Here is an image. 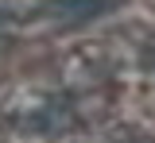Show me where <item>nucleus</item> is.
Returning a JSON list of instances; mask_svg holds the SVG:
<instances>
[{
    "mask_svg": "<svg viewBox=\"0 0 155 143\" xmlns=\"http://www.w3.org/2000/svg\"><path fill=\"white\" fill-rule=\"evenodd\" d=\"M12 20V12H8V8H4V4H0V27H4V23Z\"/></svg>",
    "mask_w": 155,
    "mask_h": 143,
    "instance_id": "20e7f679",
    "label": "nucleus"
},
{
    "mask_svg": "<svg viewBox=\"0 0 155 143\" xmlns=\"http://www.w3.org/2000/svg\"><path fill=\"white\" fill-rule=\"evenodd\" d=\"M58 70H62V81L70 89H93V85H101L113 74V58H109V50L101 43H89V46L70 50Z\"/></svg>",
    "mask_w": 155,
    "mask_h": 143,
    "instance_id": "f03ea898",
    "label": "nucleus"
},
{
    "mask_svg": "<svg viewBox=\"0 0 155 143\" xmlns=\"http://www.w3.org/2000/svg\"><path fill=\"white\" fill-rule=\"evenodd\" d=\"M8 124L27 135H58L74 128V112L62 97H19L8 108Z\"/></svg>",
    "mask_w": 155,
    "mask_h": 143,
    "instance_id": "f257e3e1",
    "label": "nucleus"
},
{
    "mask_svg": "<svg viewBox=\"0 0 155 143\" xmlns=\"http://www.w3.org/2000/svg\"><path fill=\"white\" fill-rule=\"evenodd\" d=\"M116 0H58V4H47V16L62 23H81V20H93L101 12H109Z\"/></svg>",
    "mask_w": 155,
    "mask_h": 143,
    "instance_id": "7ed1b4c3",
    "label": "nucleus"
}]
</instances>
